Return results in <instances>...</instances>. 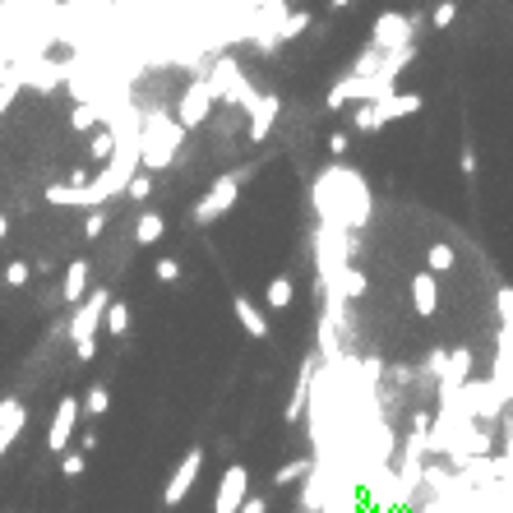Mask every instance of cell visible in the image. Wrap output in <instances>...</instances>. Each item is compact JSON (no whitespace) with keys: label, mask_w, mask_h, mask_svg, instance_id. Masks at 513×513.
Instances as JSON below:
<instances>
[{"label":"cell","mask_w":513,"mask_h":513,"mask_svg":"<svg viewBox=\"0 0 513 513\" xmlns=\"http://www.w3.org/2000/svg\"><path fill=\"white\" fill-rule=\"evenodd\" d=\"M185 126L176 121V116H167V107H153L144 111V172H167L172 167V157L181 153L185 144Z\"/></svg>","instance_id":"cell-1"},{"label":"cell","mask_w":513,"mask_h":513,"mask_svg":"<svg viewBox=\"0 0 513 513\" xmlns=\"http://www.w3.org/2000/svg\"><path fill=\"white\" fill-rule=\"evenodd\" d=\"M250 172L255 167H236V172H222L209 190H204V200L194 204V222L200 227H209V222H218L222 213H231L236 209V200H241V185L250 181Z\"/></svg>","instance_id":"cell-2"},{"label":"cell","mask_w":513,"mask_h":513,"mask_svg":"<svg viewBox=\"0 0 513 513\" xmlns=\"http://www.w3.org/2000/svg\"><path fill=\"white\" fill-rule=\"evenodd\" d=\"M204 79H209V89H213L222 102H236V107H246V111L259 107V98H255V89H250V79L236 70L231 56H222V61L213 65V74H204Z\"/></svg>","instance_id":"cell-3"},{"label":"cell","mask_w":513,"mask_h":513,"mask_svg":"<svg viewBox=\"0 0 513 513\" xmlns=\"http://www.w3.org/2000/svg\"><path fill=\"white\" fill-rule=\"evenodd\" d=\"M111 292L107 287H93V296L74 310V320H70V338H74V347H84V342H93L98 338V329H107V314H111Z\"/></svg>","instance_id":"cell-4"},{"label":"cell","mask_w":513,"mask_h":513,"mask_svg":"<svg viewBox=\"0 0 513 513\" xmlns=\"http://www.w3.org/2000/svg\"><path fill=\"white\" fill-rule=\"evenodd\" d=\"M412 33H416V19L384 10V14L375 19V28H370V47H375L379 56H398V51L412 47Z\"/></svg>","instance_id":"cell-5"},{"label":"cell","mask_w":513,"mask_h":513,"mask_svg":"<svg viewBox=\"0 0 513 513\" xmlns=\"http://www.w3.org/2000/svg\"><path fill=\"white\" fill-rule=\"evenodd\" d=\"M250 499V467L246 462H227L218 495H213V513H241Z\"/></svg>","instance_id":"cell-6"},{"label":"cell","mask_w":513,"mask_h":513,"mask_svg":"<svg viewBox=\"0 0 513 513\" xmlns=\"http://www.w3.org/2000/svg\"><path fill=\"white\" fill-rule=\"evenodd\" d=\"M213 102H218V93L209 89V79H194V84L181 93V102H176V121L185 130H200L209 116H213Z\"/></svg>","instance_id":"cell-7"},{"label":"cell","mask_w":513,"mask_h":513,"mask_svg":"<svg viewBox=\"0 0 513 513\" xmlns=\"http://www.w3.org/2000/svg\"><path fill=\"white\" fill-rule=\"evenodd\" d=\"M79 412H84V398H65L56 403V412H51V425H47V449L51 453H70V440H74V425H79Z\"/></svg>","instance_id":"cell-8"},{"label":"cell","mask_w":513,"mask_h":513,"mask_svg":"<svg viewBox=\"0 0 513 513\" xmlns=\"http://www.w3.org/2000/svg\"><path fill=\"white\" fill-rule=\"evenodd\" d=\"M495 310H499V338H495V375H513V287L495 292Z\"/></svg>","instance_id":"cell-9"},{"label":"cell","mask_w":513,"mask_h":513,"mask_svg":"<svg viewBox=\"0 0 513 513\" xmlns=\"http://www.w3.org/2000/svg\"><path fill=\"white\" fill-rule=\"evenodd\" d=\"M200 467H204V449L194 444V449H190V453L176 462V471L167 477V490H163V504H167V508H176V504L190 495V486L200 481Z\"/></svg>","instance_id":"cell-10"},{"label":"cell","mask_w":513,"mask_h":513,"mask_svg":"<svg viewBox=\"0 0 513 513\" xmlns=\"http://www.w3.org/2000/svg\"><path fill=\"white\" fill-rule=\"evenodd\" d=\"M23 425H28V407L14 398H0V453H10L14 449V440L23 435Z\"/></svg>","instance_id":"cell-11"},{"label":"cell","mask_w":513,"mask_h":513,"mask_svg":"<svg viewBox=\"0 0 513 513\" xmlns=\"http://www.w3.org/2000/svg\"><path fill=\"white\" fill-rule=\"evenodd\" d=\"M412 310L421 314V320H435L440 314V278L430 268H421L412 278Z\"/></svg>","instance_id":"cell-12"},{"label":"cell","mask_w":513,"mask_h":513,"mask_svg":"<svg viewBox=\"0 0 513 513\" xmlns=\"http://www.w3.org/2000/svg\"><path fill=\"white\" fill-rule=\"evenodd\" d=\"M310 384H314V357H305L301 361V370H296V384H292V398H287V425H296L301 416H305V407H310Z\"/></svg>","instance_id":"cell-13"},{"label":"cell","mask_w":513,"mask_h":513,"mask_svg":"<svg viewBox=\"0 0 513 513\" xmlns=\"http://www.w3.org/2000/svg\"><path fill=\"white\" fill-rule=\"evenodd\" d=\"M278 111H283V98H278V93H264L259 107L250 111V130H246V139H250V144H264L268 130H273V121H278Z\"/></svg>","instance_id":"cell-14"},{"label":"cell","mask_w":513,"mask_h":513,"mask_svg":"<svg viewBox=\"0 0 513 513\" xmlns=\"http://www.w3.org/2000/svg\"><path fill=\"white\" fill-rule=\"evenodd\" d=\"M89 273H93V268H89V259H74V264L65 268V283H61V301H65V305H74V310H79V305H84V301L93 296V292H89Z\"/></svg>","instance_id":"cell-15"},{"label":"cell","mask_w":513,"mask_h":513,"mask_svg":"<svg viewBox=\"0 0 513 513\" xmlns=\"http://www.w3.org/2000/svg\"><path fill=\"white\" fill-rule=\"evenodd\" d=\"M366 287H370V278H366L361 268H351V264H347V268L338 273V278H333V301H342V305H347V301L366 296Z\"/></svg>","instance_id":"cell-16"},{"label":"cell","mask_w":513,"mask_h":513,"mask_svg":"<svg viewBox=\"0 0 513 513\" xmlns=\"http://www.w3.org/2000/svg\"><path fill=\"white\" fill-rule=\"evenodd\" d=\"M231 310H236V320H241V329H246L250 338H259V342L268 338V320H264V310H259L255 301L236 296V301H231Z\"/></svg>","instance_id":"cell-17"},{"label":"cell","mask_w":513,"mask_h":513,"mask_svg":"<svg viewBox=\"0 0 513 513\" xmlns=\"http://www.w3.org/2000/svg\"><path fill=\"white\" fill-rule=\"evenodd\" d=\"M421 107H425V98H421V93H393L388 102H379L384 126H388V121H403V116H416Z\"/></svg>","instance_id":"cell-18"},{"label":"cell","mask_w":513,"mask_h":513,"mask_svg":"<svg viewBox=\"0 0 513 513\" xmlns=\"http://www.w3.org/2000/svg\"><path fill=\"white\" fill-rule=\"evenodd\" d=\"M163 231H167L163 213H139V222H135V246H157V241H163Z\"/></svg>","instance_id":"cell-19"},{"label":"cell","mask_w":513,"mask_h":513,"mask_svg":"<svg viewBox=\"0 0 513 513\" xmlns=\"http://www.w3.org/2000/svg\"><path fill=\"white\" fill-rule=\"evenodd\" d=\"M310 471H314V458H292L287 467L273 471V486H296V481H310Z\"/></svg>","instance_id":"cell-20"},{"label":"cell","mask_w":513,"mask_h":513,"mask_svg":"<svg viewBox=\"0 0 513 513\" xmlns=\"http://www.w3.org/2000/svg\"><path fill=\"white\" fill-rule=\"evenodd\" d=\"M453 264H458V255H453L449 241H430V246H425V268H430V273H449Z\"/></svg>","instance_id":"cell-21"},{"label":"cell","mask_w":513,"mask_h":513,"mask_svg":"<svg viewBox=\"0 0 513 513\" xmlns=\"http://www.w3.org/2000/svg\"><path fill=\"white\" fill-rule=\"evenodd\" d=\"M102 121H107V107H102V102H84V107L70 111V126H74V130H93V126H102Z\"/></svg>","instance_id":"cell-22"},{"label":"cell","mask_w":513,"mask_h":513,"mask_svg":"<svg viewBox=\"0 0 513 513\" xmlns=\"http://www.w3.org/2000/svg\"><path fill=\"white\" fill-rule=\"evenodd\" d=\"M264 301H268V310H287V305L296 301V287H292V278H273V283L264 287Z\"/></svg>","instance_id":"cell-23"},{"label":"cell","mask_w":513,"mask_h":513,"mask_svg":"<svg viewBox=\"0 0 513 513\" xmlns=\"http://www.w3.org/2000/svg\"><path fill=\"white\" fill-rule=\"evenodd\" d=\"M351 130H361V135H375V130H384V111H379V102H370V107H357V116H351Z\"/></svg>","instance_id":"cell-24"},{"label":"cell","mask_w":513,"mask_h":513,"mask_svg":"<svg viewBox=\"0 0 513 513\" xmlns=\"http://www.w3.org/2000/svg\"><path fill=\"white\" fill-rule=\"evenodd\" d=\"M107 333H111V338H126V333H130V305H126V301L111 305V314H107Z\"/></svg>","instance_id":"cell-25"},{"label":"cell","mask_w":513,"mask_h":513,"mask_svg":"<svg viewBox=\"0 0 513 513\" xmlns=\"http://www.w3.org/2000/svg\"><path fill=\"white\" fill-rule=\"evenodd\" d=\"M107 407H111V393H107L102 384H93V388L84 393V412H89V416H102Z\"/></svg>","instance_id":"cell-26"},{"label":"cell","mask_w":513,"mask_h":513,"mask_svg":"<svg viewBox=\"0 0 513 513\" xmlns=\"http://www.w3.org/2000/svg\"><path fill=\"white\" fill-rule=\"evenodd\" d=\"M310 28V14H287L278 28H273V33H278V42H287V37H301Z\"/></svg>","instance_id":"cell-27"},{"label":"cell","mask_w":513,"mask_h":513,"mask_svg":"<svg viewBox=\"0 0 513 513\" xmlns=\"http://www.w3.org/2000/svg\"><path fill=\"white\" fill-rule=\"evenodd\" d=\"M28 283H33V264H23V259L5 264V287H28Z\"/></svg>","instance_id":"cell-28"},{"label":"cell","mask_w":513,"mask_h":513,"mask_svg":"<svg viewBox=\"0 0 513 513\" xmlns=\"http://www.w3.org/2000/svg\"><path fill=\"white\" fill-rule=\"evenodd\" d=\"M84 467H89L84 449H70V453L61 458V471H65V477H84Z\"/></svg>","instance_id":"cell-29"},{"label":"cell","mask_w":513,"mask_h":513,"mask_svg":"<svg viewBox=\"0 0 513 513\" xmlns=\"http://www.w3.org/2000/svg\"><path fill=\"white\" fill-rule=\"evenodd\" d=\"M153 278H157V283H176V278H181V264H176L172 255L157 259V264H153Z\"/></svg>","instance_id":"cell-30"},{"label":"cell","mask_w":513,"mask_h":513,"mask_svg":"<svg viewBox=\"0 0 513 513\" xmlns=\"http://www.w3.org/2000/svg\"><path fill=\"white\" fill-rule=\"evenodd\" d=\"M453 19H458V5H453V0H444V5L430 10V28H449Z\"/></svg>","instance_id":"cell-31"},{"label":"cell","mask_w":513,"mask_h":513,"mask_svg":"<svg viewBox=\"0 0 513 513\" xmlns=\"http://www.w3.org/2000/svg\"><path fill=\"white\" fill-rule=\"evenodd\" d=\"M126 194H130V200H135V204H144V200H148V194H153V176H148V172H139V176L130 181V190H126Z\"/></svg>","instance_id":"cell-32"},{"label":"cell","mask_w":513,"mask_h":513,"mask_svg":"<svg viewBox=\"0 0 513 513\" xmlns=\"http://www.w3.org/2000/svg\"><path fill=\"white\" fill-rule=\"evenodd\" d=\"M102 231H107V213H89L84 218V236H89V241H98Z\"/></svg>","instance_id":"cell-33"},{"label":"cell","mask_w":513,"mask_h":513,"mask_svg":"<svg viewBox=\"0 0 513 513\" xmlns=\"http://www.w3.org/2000/svg\"><path fill=\"white\" fill-rule=\"evenodd\" d=\"M458 167H462V176H477V148H471V144H462V153H458Z\"/></svg>","instance_id":"cell-34"},{"label":"cell","mask_w":513,"mask_h":513,"mask_svg":"<svg viewBox=\"0 0 513 513\" xmlns=\"http://www.w3.org/2000/svg\"><path fill=\"white\" fill-rule=\"evenodd\" d=\"M347 144H351V139H347L342 130H338V135H329V153H333V157H342V153H347Z\"/></svg>","instance_id":"cell-35"},{"label":"cell","mask_w":513,"mask_h":513,"mask_svg":"<svg viewBox=\"0 0 513 513\" xmlns=\"http://www.w3.org/2000/svg\"><path fill=\"white\" fill-rule=\"evenodd\" d=\"M241 513H268V499H264V495H250Z\"/></svg>","instance_id":"cell-36"},{"label":"cell","mask_w":513,"mask_h":513,"mask_svg":"<svg viewBox=\"0 0 513 513\" xmlns=\"http://www.w3.org/2000/svg\"><path fill=\"white\" fill-rule=\"evenodd\" d=\"M74 357H79V361H93V357H98V338L84 342V347H74Z\"/></svg>","instance_id":"cell-37"},{"label":"cell","mask_w":513,"mask_h":513,"mask_svg":"<svg viewBox=\"0 0 513 513\" xmlns=\"http://www.w3.org/2000/svg\"><path fill=\"white\" fill-rule=\"evenodd\" d=\"M79 449L93 453V449H98V430H84V435H79Z\"/></svg>","instance_id":"cell-38"}]
</instances>
